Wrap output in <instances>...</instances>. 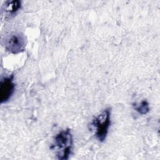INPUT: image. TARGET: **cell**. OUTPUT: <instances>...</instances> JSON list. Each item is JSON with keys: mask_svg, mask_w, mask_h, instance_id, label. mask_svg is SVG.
Returning <instances> with one entry per match:
<instances>
[{"mask_svg": "<svg viewBox=\"0 0 160 160\" xmlns=\"http://www.w3.org/2000/svg\"><path fill=\"white\" fill-rule=\"evenodd\" d=\"M73 145L72 136L69 129L59 132L54 138V144L51 147L56 151L58 159L64 160L69 158L72 152Z\"/></svg>", "mask_w": 160, "mask_h": 160, "instance_id": "obj_1", "label": "cell"}, {"mask_svg": "<svg viewBox=\"0 0 160 160\" xmlns=\"http://www.w3.org/2000/svg\"><path fill=\"white\" fill-rule=\"evenodd\" d=\"M110 124L111 109L107 108L92 119L90 124V128L94 132L96 138L99 141L103 142L107 136Z\"/></svg>", "mask_w": 160, "mask_h": 160, "instance_id": "obj_2", "label": "cell"}, {"mask_svg": "<svg viewBox=\"0 0 160 160\" xmlns=\"http://www.w3.org/2000/svg\"><path fill=\"white\" fill-rule=\"evenodd\" d=\"M5 49L12 54H18L25 49V38L19 32H11L7 34L2 40Z\"/></svg>", "mask_w": 160, "mask_h": 160, "instance_id": "obj_3", "label": "cell"}, {"mask_svg": "<svg viewBox=\"0 0 160 160\" xmlns=\"http://www.w3.org/2000/svg\"><path fill=\"white\" fill-rule=\"evenodd\" d=\"M15 85L12 82V76L6 77L0 83V101L1 103L7 102L14 91Z\"/></svg>", "mask_w": 160, "mask_h": 160, "instance_id": "obj_4", "label": "cell"}, {"mask_svg": "<svg viewBox=\"0 0 160 160\" xmlns=\"http://www.w3.org/2000/svg\"><path fill=\"white\" fill-rule=\"evenodd\" d=\"M21 2L18 0L7 1L5 2L2 7V12L4 13L6 19L11 18L16 12L21 9Z\"/></svg>", "mask_w": 160, "mask_h": 160, "instance_id": "obj_5", "label": "cell"}, {"mask_svg": "<svg viewBox=\"0 0 160 160\" xmlns=\"http://www.w3.org/2000/svg\"><path fill=\"white\" fill-rule=\"evenodd\" d=\"M135 110H136L139 113L141 114H146L149 111V107L148 102L144 100L139 105H133Z\"/></svg>", "mask_w": 160, "mask_h": 160, "instance_id": "obj_6", "label": "cell"}]
</instances>
